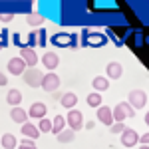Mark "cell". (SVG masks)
I'll list each match as a JSON object with an SVG mask.
<instances>
[{"instance_id": "obj_25", "label": "cell", "mask_w": 149, "mask_h": 149, "mask_svg": "<svg viewBox=\"0 0 149 149\" xmlns=\"http://www.w3.org/2000/svg\"><path fill=\"white\" fill-rule=\"evenodd\" d=\"M26 22L30 24V26H42V24H44V18H42L40 14H28Z\"/></svg>"}, {"instance_id": "obj_4", "label": "cell", "mask_w": 149, "mask_h": 149, "mask_svg": "<svg viewBox=\"0 0 149 149\" xmlns=\"http://www.w3.org/2000/svg\"><path fill=\"white\" fill-rule=\"evenodd\" d=\"M66 125L72 129V131H78L84 127V113H81L80 109H70L68 111V117H66Z\"/></svg>"}, {"instance_id": "obj_32", "label": "cell", "mask_w": 149, "mask_h": 149, "mask_svg": "<svg viewBox=\"0 0 149 149\" xmlns=\"http://www.w3.org/2000/svg\"><path fill=\"white\" fill-rule=\"evenodd\" d=\"M6 84H8V78H6V74H2V72H0V86L4 88Z\"/></svg>"}, {"instance_id": "obj_18", "label": "cell", "mask_w": 149, "mask_h": 149, "mask_svg": "<svg viewBox=\"0 0 149 149\" xmlns=\"http://www.w3.org/2000/svg\"><path fill=\"white\" fill-rule=\"evenodd\" d=\"M6 102L10 103L12 107H18V105L22 103V92H20V90H16V88L8 90V93H6Z\"/></svg>"}, {"instance_id": "obj_13", "label": "cell", "mask_w": 149, "mask_h": 149, "mask_svg": "<svg viewBox=\"0 0 149 149\" xmlns=\"http://www.w3.org/2000/svg\"><path fill=\"white\" fill-rule=\"evenodd\" d=\"M97 121L103 123V125H113V115H111V107L107 105H100L97 107Z\"/></svg>"}, {"instance_id": "obj_1", "label": "cell", "mask_w": 149, "mask_h": 149, "mask_svg": "<svg viewBox=\"0 0 149 149\" xmlns=\"http://www.w3.org/2000/svg\"><path fill=\"white\" fill-rule=\"evenodd\" d=\"M111 115H113V123H123L127 117H131V119L135 117V109L127 102H121L111 109Z\"/></svg>"}, {"instance_id": "obj_26", "label": "cell", "mask_w": 149, "mask_h": 149, "mask_svg": "<svg viewBox=\"0 0 149 149\" xmlns=\"http://www.w3.org/2000/svg\"><path fill=\"white\" fill-rule=\"evenodd\" d=\"M18 149H38V147H36V143L32 139H22L20 145H18Z\"/></svg>"}, {"instance_id": "obj_16", "label": "cell", "mask_w": 149, "mask_h": 149, "mask_svg": "<svg viewBox=\"0 0 149 149\" xmlns=\"http://www.w3.org/2000/svg\"><path fill=\"white\" fill-rule=\"evenodd\" d=\"M10 117H12V121H16V123H20V125L28 121V113H26V109H22V105L12 107L10 109Z\"/></svg>"}, {"instance_id": "obj_14", "label": "cell", "mask_w": 149, "mask_h": 149, "mask_svg": "<svg viewBox=\"0 0 149 149\" xmlns=\"http://www.w3.org/2000/svg\"><path fill=\"white\" fill-rule=\"evenodd\" d=\"M105 72H107V76H105L107 80H119L123 76V66L119 62H109L105 66Z\"/></svg>"}, {"instance_id": "obj_22", "label": "cell", "mask_w": 149, "mask_h": 149, "mask_svg": "<svg viewBox=\"0 0 149 149\" xmlns=\"http://www.w3.org/2000/svg\"><path fill=\"white\" fill-rule=\"evenodd\" d=\"M102 100H103V97H102V93L92 92L90 95H88V97H86V103H88L90 107H95V109H97L100 105H103V103H102Z\"/></svg>"}, {"instance_id": "obj_5", "label": "cell", "mask_w": 149, "mask_h": 149, "mask_svg": "<svg viewBox=\"0 0 149 149\" xmlns=\"http://www.w3.org/2000/svg\"><path fill=\"white\" fill-rule=\"evenodd\" d=\"M84 38H81V42L86 44V46H90V48H97V46H103L105 42H107V38L103 34H100V32H84Z\"/></svg>"}, {"instance_id": "obj_23", "label": "cell", "mask_w": 149, "mask_h": 149, "mask_svg": "<svg viewBox=\"0 0 149 149\" xmlns=\"http://www.w3.org/2000/svg\"><path fill=\"white\" fill-rule=\"evenodd\" d=\"M74 137H76V131H72V129H62L56 135L60 143H70V141H74Z\"/></svg>"}, {"instance_id": "obj_28", "label": "cell", "mask_w": 149, "mask_h": 149, "mask_svg": "<svg viewBox=\"0 0 149 149\" xmlns=\"http://www.w3.org/2000/svg\"><path fill=\"white\" fill-rule=\"evenodd\" d=\"M38 46L40 48L46 46V30H42V28L38 30Z\"/></svg>"}, {"instance_id": "obj_10", "label": "cell", "mask_w": 149, "mask_h": 149, "mask_svg": "<svg viewBox=\"0 0 149 149\" xmlns=\"http://www.w3.org/2000/svg\"><path fill=\"white\" fill-rule=\"evenodd\" d=\"M52 44L56 46H76V36L74 34H68V32H60V34L52 36Z\"/></svg>"}, {"instance_id": "obj_6", "label": "cell", "mask_w": 149, "mask_h": 149, "mask_svg": "<svg viewBox=\"0 0 149 149\" xmlns=\"http://www.w3.org/2000/svg\"><path fill=\"white\" fill-rule=\"evenodd\" d=\"M8 74H12V76H22L24 72H26V64H24V60L20 56H14V58H10L8 60Z\"/></svg>"}, {"instance_id": "obj_33", "label": "cell", "mask_w": 149, "mask_h": 149, "mask_svg": "<svg viewBox=\"0 0 149 149\" xmlns=\"http://www.w3.org/2000/svg\"><path fill=\"white\" fill-rule=\"evenodd\" d=\"M145 125L149 127V111H147V113H145Z\"/></svg>"}, {"instance_id": "obj_2", "label": "cell", "mask_w": 149, "mask_h": 149, "mask_svg": "<svg viewBox=\"0 0 149 149\" xmlns=\"http://www.w3.org/2000/svg\"><path fill=\"white\" fill-rule=\"evenodd\" d=\"M127 103L133 107V109H143L145 103H147V93L143 90H131L127 93Z\"/></svg>"}, {"instance_id": "obj_19", "label": "cell", "mask_w": 149, "mask_h": 149, "mask_svg": "<svg viewBox=\"0 0 149 149\" xmlns=\"http://www.w3.org/2000/svg\"><path fill=\"white\" fill-rule=\"evenodd\" d=\"M60 103H62L66 109H74V107H76V103H78V95H76L74 92L64 93V95H62V100H60Z\"/></svg>"}, {"instance_id": "obj_20", "label": "cell", "mask_w": 149, "mask_h": 149, "mask_svg": "<svg viewBox=\"0 0 149 149\" xmlns=\"http://www.w3.org/2000/svg\"><path fill=\"white\" fill-rule=\"evenodd\" d=\"M0 145L4 149H16L18 147V139H16V135H12V133H4L0 137Z\"/></svg>"}, {"instance_id": "obj_3", "label": "cell", "mask_w": 149, "mask_h": 149, "mask_svg": "<svg viewBox=\"0 0 149 149\" xmlns=\"http://www.w3.org/2000/svg\"><path fill=\"white\" fill-rule=\"evenodd\" d=\"M60 76H58L56 72H48V74H44V78H42V84H40V88L44 90V92L52 93L56 92L58 88H60Z\"/></svg>"}, {"instance_id": "obj_29", "label": "cell", "mask_w": 149, "mask_h": 149, "mask_svg": "<svg viewBox=\"0 0 149 149\" xmlns=\"http://www.w3.org/2000/svg\"><path fill=\"white\" fill-rule=\"evenodd\" d=\"M12 18H14L12 12H2V14H0V22H2V24H8Z\"/></svg>"}, {"instance_id": "obj_31", "label": "cell", "mask_w": 149, "mask_h": 149, "mask_svg": "<svg viewBox=\"0 0 149 149\" xmlns=\"http://www.w3.org/2000/svg\"><path fill=\"white\" fill-rule=\"evenodd\" d=\"M139 143L141 145H149V131H145L143 135H139Z\"/></svg>"}, {"instance_id": "obj_30", "label": "cell", "mask_w": 149, "mask_h": 149, "mask_svg": "<svg viewBox=\"0 0 149 149\" xmlns=\"http://www.w3.org/2000/svg\"><path fill=\"white\" fill-rule=\"evenodd\" d=\"M6 34H8L6 30H2V32H0V50H2V48H6V44H8V40H6Z\"/></svg>"}, {"instance_id": "obj_8", "label": "cell", "mask_w": 149, "mask_h": 149, "mask_svg": "<svg viewBox=\"0 0 149 149\" xmlns=\"http://www.w3.org/2000/svg\"><path fill=\"white\" fill-rule=\"evenodd\" d=\"M26 113H28V117H32V119H38V121H40V119L46 117L48 107H46V103H42V102H34Z\"/></svg>"}, {"instance_id": "obj_12", "label": "cell", "mask_w": 149, "mask_h": 149, "mask_svg": "<svg viewBox=\"0 0 149 149\" xmlns=\"http://www.w3.org/2000/svg\"><path fill=\"white\" fill-rule=\"evenodd\" d=\"M20 58L24 60L26 68H36V64H38V54L32 48H22L20 50Z\"/></svg>"}, {"instance_id": "obj_21", "label": "cell", "mask_w": 149, "mask_h": 149, "mask_svg": "<svg viewBox=\"0 0 149 149\" xmlns=\"http://www.w3.org/2000/svg\"><path fill=\"white\" fill-rule=\"evenodd\" d=\"M62 129H66V117L64 115H54V119H52V133L58 135Z\"/></svg>"}, {"instance_id": "obj_17", "label": "cell", "mask_w": 149, "mask_h": 149, "mask_svg": "<svg viewBox=\"0 0 149 149\" xmlns=\"http://www.w3.org/2000/svg\"><path fill=\"white\" fill-rule=\"evenodd\" d=\"M92 86L97 93H102V92H105V90H109V80H107L105 76H95L92 80Z\"/></svg>"}, {"instance_id": "obj_7", "label": "cell", "mask_w": 149, "mask_h": 149, "mask_svg": "<svg viewBox=\"0 0 149 149\" xmlns=\"http://www.w3.org/2000/svg\"><path fill=\"white\" fill-rule=\"evenodd\" d=\"M22 76H24V80H26V84H28L30 88H40L42 78H44V74H40L36 68H28Z\"/></svg>"}, {"instance_id": "obj_11", "label": "cell", "mask_w": 149, "mask_h": 149, "mask_svg": "<svg viewBox=\"0 0 149 149\" xmlns=\"http://www.w3.org/2000/svg\"><path fill=\"white\" fill-rule=\"evenodd\" d=\"M42 66H44L48 72H54V70L60 66V56H58L56 52H46V54L42 56Z\"/></svg>"}, {"instance_id": "obj_15", "label": "cell", "mask_w": 149, "mask_h": 149, "mask_svg": "<svg viewBox=\"0 0 149 149\" xmlns=\"http://www.w3.org/2000/svg\"><path fill=\"white\" fill-rule=\"evenodd\" d=\"M22 135H26L28 139H32V141H36V139L40 137L42 133L38 131V127H36L34 123H30V121H26V123H22Z\"/></svg>"}, {"instance_id": "obj_24", "label": "cell", "mask_w": 149, "mask_h": 149, "mask_svg": "<svg viewBox=\"0 0 149 149\" xmlns=\"http://www.w3.org/2000/svg\"><path fill=\"white\" fill-rule=\"evenodd\" d=\"M38 131L40 133H52V119H48V117H44V119H40L38 121Z\"/></svg>"}, {"instance_id": "obj_27", "label": "cell", "mask_w": 149, "mask_h": 149, "mask_svg": "<svg viewBox=\"0 0 149 149\" xmlns=\"http://www.w3.org/2000/svg\"><path fill=\"white\" fill-rule=\"evenodd\" d=\"M123 129H125V125H123V123H113L109 131H111L113 135H121V133H123Z\"/></svg>"}, {"instance_id": "obj_9", "label": "cell", "mask_w": 149, "mask_h": 149, "mask_svg": "<svg viewBox=\"0 0 149 149\" xmlns=\"http://www.w3.org/2000/svg\"><path fill=\"white\" fill-rule=\"evenodd\" d=\"M137 143H139V133L135 129L125 127L123 133H121V145H123V147H133V145H137Z\"/></svg>"}, {"instance_id": "obj_34", "label": "cell", "mask_w": 149, "mask_h": 149, "mask_svg": "<svg viewBox=\"0 0 149 149\" xmlns=\"http://www.w3.org/2000/svg\"><path fill=\"white\" fill-rule=\"evenodd\" d=\"M139 149H149V145H139Z\"/></svg>"}]
</instances>
